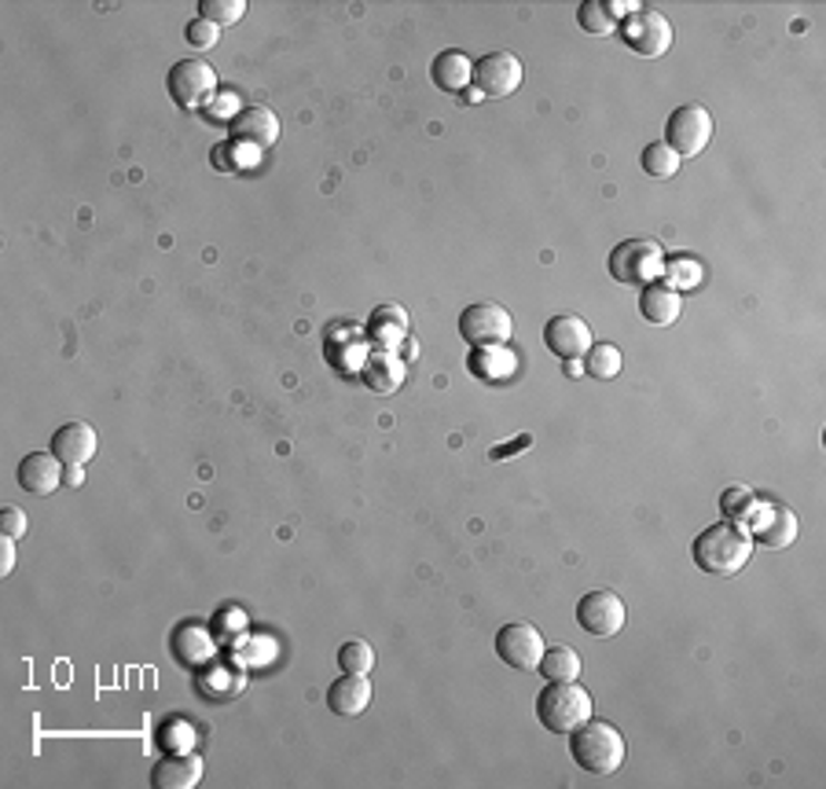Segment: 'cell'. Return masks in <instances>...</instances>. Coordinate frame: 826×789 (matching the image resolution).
Returning a JSON list of instances; mask_svg holds the SVG:
<instances>
[{
    "label": "cell",
    "mask_w": 826,
    "mask_h": 789,
    "mask_svg": "<svg viewBox=\"0 0 826 789\" xmlns=\"http://www.w3.org/2000/svg\"><path fill=\"white\" fill-rule=\"evenodd\" d=\"M570 752L588 775L606 779V775L621 771L628 746H625V735H621L614 724L595 720V716H592V720H584L581 727H573V731H570Z\"/></svg>",
    "instance_id": "obj_1"
},
{
    "label": "cell",
    "mask_w": 826,
    "mask_h": 789,
    "mask_svg": "<svg viewBox=\"0 0 826 789\" xmlns=\"http://www.w3.org/2000/svg\"><path fill=\"white\" fill-rule=\"evenodd\" d=\"M753 555V536L735 522H716L694 540V562L702 573H716V577H735L746 569Z\"/></svg>",
    "instance_id": "obj_2"
},
{
    "label": "cell",
    "mask_w": 826,
    "mask_h": 789,
    "mask_svg": "<svg viewBox=\"0 0 826 789\" xmlns=\"http://www.w3.org/2000/svg\"><path fill=\"white\" fill-rule=\"evenodd\" d=\"M536 720L551 735H570L573 727L592 720V690H584L577 679H570V684H547L536 695Z\"/></svg>",
    "instance_id": "obj_3"
},
{
    "label": "cell",
    "mask_w": 826,
    "mask_h": 789,
    "mask_svg": "<svg viewBox=\"0 0 826 789\" xmlns=\"http://www.w3.org/2000/svg\"><path fill=\"white\" fill-rule=\"evenodd\" d=\"M665 272V254L654 239H625V243L614 246L610 254V276L617 283H657V276Z\"/></svg>",
    "instance_id": "obj_4"
},
{
    "label": "cell",
    "mask_w": 826,
    "mask_h": 789,
    "mask_svg": "<svg viewBox=\"0 0 826 789\" xmlns=\"http://www.w3.org/2000/svg\"><path fill=\"white\" fill-rule=\"evenodd\" d=\"M522 59L514 52H488L474 63L471 78V103L474 100H507L522 85Z\"/></svg>",
    "instance_id": "obj_5"
},
{
    "label": "cell",
    "mask_w": 826,
    "mask_h": 789,
    "mask_svg": "<svg viewBox=\"0 0 826 789\" xmlns=\"http://www.w3.org/2000/svg\"><path fill=\"white\" fill-rule=\"evenodd\" d=\"M460 334L466 345L474 350H488V345H507L514 334V320L504 305L496 302H474L463 308L460 316Z\"/></svg>",
    "instance_id": "obj_6"
},
{
    "label": "cell",
    "mask_w": 826,
    "mask_h": 789,
    "mask_svg": "<svg viewBox=\"0 0 826 789\" xmlns=\"http://www.w3.org/2000/svg\"><path fill=\"white\" fill-rule=\"evenodd\" d=\"M713 140V114L702 103H684L679 111L668 114L665 125V143L673 148L679 159H694L709 148Z\"/></svg>",
    "instance_id": "obj_7"
},
{
    "label": "cell",
    "mask_w": 826,
    "mask_h": 789,
    "mask_svg": "<svg viewBox=\"0 0 826 789\" xmlns=\"http://www.w3.org/2000/svg\"><path fill=\"white\" fill-rule=\"evenodd\" d=\"M621 38H625V44L636 55L657 59V55L668 52V44H673V27H668V19L662 16V11L639 8V11H632V16H625V22H621Z\"/></svg>",
    "instance_id": "obj_8"
},
{
    "label": "cell",
    "mask_w": 826,
    "mask_h": 789,
    "mask_svg": "<svg viewBox=\"0 0 826 789\" xmlns=\"http://www.w3.org/2000/svg\"><path fill=\"white\" fill-rule=\"evenodd\" d=\"M213 92H218V74H213V67L202 63V59H181V63L170 70L173 103L188 107V111L202 107Z\"/></svg>",
    "instance_id": "obj_9"
},
{
    "label": "cell",
    "mask_w": 826,
    "mask_h": 789,
    "mask_svg": "<svg viewBox=\"0 0 826 789\" xmlns=\"http://www.w3.org/2000/svg\"><path fill=\"white\" fill-rule=\"evenodd\" d=\"M544 636L533 625H504L496 631V654L500 661L518 668V672H536L544 657Z\"/></svg>",
    "instance_id": "obj_10"
},
{
    "label": "cell",
    "mask_w": 826,
    "mask_h": 789,
    "mask_svg": "<svg viewBox=\"0 0 826 789\" xmlns=\"http://www.w3.org/2000/svg\"><path fill=\"white\" fill-rule=\"evenodd\" d=\"M577 625L588 631V636L610 639L625 628V603L614 591H588L577 603Z\"/></svg>",
    "instance_id": "obj_11"
},
{
    "label": "cell",
    "mask_w": 826,
    "mask_h": 789,
    "mask_svg": "<svg viewBox=\"0 0 826 789\" xmlns=\"http://www.w3.org/2000/svg\"><path fill=\"white\" fill-rule=\"evenodd\" d=\"M544 345L562 361H581L584 353L592 350V327L584 324L581 316H551L547 327H544Z\"/></svg>",
    "instance_id": "obj_12"
},
{
    "label": "cell",
    "mask_w": 826,
    "mask_h": 789,
    "mask_svg": "<svg viewBox=\"0 0 826 789\" xmlns=\"http://www.w3.org/2000/svg\"><path fill=\"white\" fill-rule=\"evenodd\" d=\"M280 140V118L269 107H243L232 118V143H243L250 151H265Z\"/></svg>",
    "instance_id": "obj_13"
},
{
    "label": "cell",
    "mask_w": 826,
    "mask_h": 789,
    "mask_svg": "<svg viewBox=\"0 0 826 789\" xmlns=\"http://www.w3.org/2000/svg\"><path fill=\"white\" fill-rule=\"evenodd\" d=\"M95 448H100V437L89 423H67L52 434V456L63 466H85L92 463Z\"/></svg>",
    "instance_id": "obj_14"
},
{
    "label": "cell",
    "mask_w": 826,
    "mask_h": 789,
    "mask_svg": "<svg viewBox=\"0 0 826 789\" xmlns=\"http://www.w3.org/2000/svg\"><path fill=\"white\" fill-rule=\"evenodd\" d=\"M404 375H409V367H404V361L397 353H371V356H364V364H361V378H364V386L371 390V393H382V397H393L401 386H404Z\"/></svg>",
    "instance_id": "obj_15"
},
{
    "label": "cell",
    "mask_w": 826,
    "mask_h": 789,
    "mask_svg": "<svg viewBox=\"0 0 826 789\" xmlns=\"http://www.w3.org/2000/svg\"><path fill=\"white\" fill-rule=\"evenodd\" d=\"M202 779V757L199 752H165L151 768V782L159 789H191Z\"/></svg>",
    "instance_id": "obj_16"
},
{
    "label": "cell",
    "mask_w": 826,
    "mask_h": 789,
    "mask_svg": "<svg viewBox=\"0 0 826 789\" xmlns=\"http://www.w3.org/2000/svg\"><path fill=\"white\" fill-rule=\"evenodd\" d=\"M371 705V684L367 676H353L345 672L342 679H334L328 687V709L334 716H342V720H356L364 709Z\"/></svg>",
    "instance_id": "obj_17"
},
{
    "label": "cell",
    "mask_w": 826,
    "mask_h": 789,
    "mask_svg": "<svg viewBox=\"0 0 826 789\" xmlns=\"http://www.w3.org/2000/svg\"><path fill=\"white\" fill-rule=\"evenodd\" d=\"M19 485L33 496H48L63 485V463H59L52 452H30L27 459L19 463Z\"/></svg>",
    "instance_id": "obj_18"
},
{
    "label": "cell",
    "mask_w": 826,
    "mask_h": 789,
    "mask_svg": "<svg viewBox=\"0 0 826 789\" xmlns=\"http://www.w3.org/2000/svg\"><path fill=\"white\" fill-rule=\"evenodd\" d=\"M367 338L375 345H382L386 353H393L397 345L409 342V313H404L401 305H393V302L379 305L375 313L367 316Z\"/></svg>",
    "instance_id": "obj_19"
},
{
    "label": "cell",
    "mask_w": 826,
    "mask_h": 789,
    "mask_svg": "<svg viewBox=\"0 0 826 789\" xmlns=\"http://www.w3.org/2000/svg\"><path fill=\"white\" fill-rule=\"evenodd\" d=\"M639 313H643V320H651L654 327H668V324H676L679 313H684V297H679L676 286H668V283H646L643 297H639Z\"/></svg>",
    "instance_id": "obj_20"
},
{
    "label": "cell",
    "mask_w": 826,
    "mask_h": 789,
    "mask_svg": "<svg viewBox=\"0 0 826 789\" xmlns=\"http://www.w3.org/2000/svg\"><path fill=\"white\" fill-rule=\"evenodd\" d=\"M753 536H757L760 547H772V552H783L797 540V514H789L786 507H768L760 510V518L753 522Z\"/></svg>",
    "instance_id": "obj_21"
},
{
    "label": "cell",
    "mask_w": 826,
    "mask_h": 789,
    "mask_svg": "<svg viewBox=\"0 0 826 789\" xmlns=\"http://www.w3.org/2000/svg\"><path fill=\"white\" fill-rule=\"evenodd\" d=\"M213 631L202 625H184L173 631V654L181 657L184 665H210L213 661Z\"/></svg>",
    "instance_id": "obj_22"
},
{
    "label": "cell",
    "mask_w": 826,
    "mask_h": 789,
    "mask_svg": "<svg viewBox=\"0 0 826 789\" xmlns=\"http://www.w3.org/2000/svg\"><path fill=\"white\" fill-rule=\"evenodd\" d=\"M430 74H434V85L445 89V92H463L471 89V78H474V63L466 59L463 52H441L434 59V67H430Z\"/></svg>",
    "instance_id": "obj_23"
},
{
    "label": "cell",
    "mask_w": 826,
    "mask_h": 789,
    "mask_svg": "<svg viewBox=\"0 0 826 789\" xmlns=\"http://www.w3.org/2000/svg\"><path fill=\"white\" fill-rule=\"evenodd\" d=\"M466 367H471V375L485 378V382H504L514 375L518 361L507 353V345H488V350H474Z\"/></svg>",
    "instance_id": "obj_24"
},
{
    "label": "cell",
    "mask_w": 826,
    "mask_h": 789,
    "mask_svg": "<svg viewBox=\"0 0 826 789\" xmlns=\"http://www.w3.org/2000/svg\"><path fill=\"white\" fill-rule=\"evenodd\" d=\"M536 672H541L547 684H570V679L581 676V654L573 647H551L544 650Z\"/></svg>",
    "instance_id": "obj_25"
},
{
    "label": "cell",
    "mask_w": 826,
    "mask_h": 789,
    "mask_svg": "<svg viewBox=\"0 0 826 789\" xmlns=\"http://www.w3.org/2000/svg\"><path fill=\"white\" fill-rule=\"evenodd\" d=\"M621 350L614 342H592V350L584 353V372L592 378H617L621 375Z\"/></svg>",
    "instance_id": "obj_26"
},
{
    "label": "cell",
    "mask_w": 826,
    "mask_h": 789,
    "mask_svg": "<svg viewBox=\"0 0 826 789\" xmlns=\"http://www.w3.org/2000/svg\"><path fill=\"white\" fill-rule=\"evenodd\" d=\"M679 162H684V159H679V154L668 148L665 140L662 143H651V148L643 151V170L651 173V176H662V181H665V176H676L679 173Z\"/></svg>",
    "instance_id": "obj_27"
},
{
    "label": "cell",
    "mask_w": 826,
    "mask_h": 789,
    "mask_svg": "<svg viewBox=\"0 0 826 789\" xmlns=\"http://www.w3.org/2000/svg\"><path fill=\"white\" fill-rule=\"evenodd\" d=\"M339 665H342V672L367 676L371 668H375V650H371V643H364V639H350L339 650Z\"/></svg>",
    "instance_id": "obj_28"
},
{
    "label": "cell",
    "mask_w": 826,
    "mask_h": 789,
    "mask_svg": "<svg viewBox=\"0 0 826 789\" xmlns=\"http://www.w3.org/2000/svg\"><path fill=\"white\" fill-rule=\"evenodd\" d=\"M577 19H581V27H584V30L595 33V38H606V33H614V30H617V22L610 19V11H606L603 0H584L581 11H577Z\"/></svg>",
    "instance_id": "obj_29"
},
{
    "label": "cell",
    "mask_w": 826,
    "mask_h": 789,
    "mask_svg": "<svg viewBox=\"0 0 826 789\" xmlns=\"http://www.w3.org/2000/svg\"><path fill=\"white\" fill-rule=\"evenodd\" d=\"M191 742H195V731H191V724L184 720V716H170L165 727L159 731V746L170 749V752H188Z\"/></svg>",
    "instance_id": "obj_30"
},
{
    "label": "cell",
    "mask_w": 826,
    "mask_h": 789,
    "mask_svg": "<svg viewBox=\"0 0 826 789\" xmlns=\"http://www.w3.org/2000/svg\"><path fill=\"white\" fill-rule=\"evenodd\" d=\"M199 16L218 22V27H224V22H239L246 16V4L243 0H199Z\"/></svg>",
    "instance_id": "obj_31"
},
{
    "label": "cell",
    "mask_w": 826,
    "mask_h": 789,
    "mask_svg": "<svg viewBox=\"0 0 826 789\" xmlns=\"http://www.w3.org/2000/svg\"><path fill=\"white\" fill-rule=\"evenodd\" d=\"M184 38H188L191 48H213V44H218V38H221V30H218V22H210V19L199 16V19L188 22Z\"/></svg>",
    "instance_id": "obj_32"
},
{
    "label": "cell",
    "mask_w": 826,
    "mask_h": 789,
    "mask_svg": "<svg viewBox=\"0 0 826 789\" xmlns=\"http://www.w3.org/2000/svg\"><path fill=\"white\" fill-rule=\"evenodd\" d=\"M0 536H11V540L27 536V510L16 507V504L0 507Z\"/></svg>",
    "instance_id": "obj_33"
},
{
    "label": "cell",
    "mask_w": 826,
    "mask_h": 789,
    "mask_svg": "<svg viewBox=\"0 0 826 789\" xmlns=\"http://www.w3.org/2000/svg\"><path fill=\"white\" fill-rule=\"evenodd\" d=\"M668 272H673L676 286H698L702 283V265H694V261H673Z\"/></svg>",
    "instance_id": "obj_34"
},
{
    "label": "cell",
    "mask_w": 826,
    "mask_h": 789,
    "mask_svg": "<svg viewBox=\"0 0 826 789\" xmlns=\"http://www.w3.org/2000/svg\"><path fill=\"white\" fill-rule=\"evenodd\" d=\"M721 504H724V514H727V518H738V510L742 514H746L749 510V504H753V496L746 493V488H727V493H724V499H721Z\"/></svg>",
    "instance_id": "obj_35"
},
{
    "label": "cell",
    "mask_w": 826,
    "mask_h": 789,
    "mask_svg": "<svg viewBox=\"0 0 826 789\" xmlns=\"http://www.w3.org/2000/svg\"><path fill=\"white\" fill-rule=\"evenodd\" d=\"M11 569H16V540H11V536H0V573L8 577Z\"/></svg>",
    "instance_id": "obj_36"
},
{
    "label": "cell",
    "mask_w": 826,
    "mask_h": 789,
    "mask_svg": "<svg viewBox=\"0 0 826 789\" xmlns=\"http://www.w3.org/2000/svg\"><path fill=\"white\" fill-rule=\"evenodd\" d=\"M81 482H85V474H81V466H63V485H67V488H78Z\"/></svg>",
    "instance_id": "obj_37"
},
{
    "label": "cell",
    "mask_w": 826,
    "mask_h": 789,
    "mask_svg": "<svg viewBox=\"0 0 826 789\" xmlns=\"http://www.w3.org/2000/svg\"><path fill=\"white\" fill-rule=\"evenodd\" d=\"M566 372H570L573 378H577V375H584V364H581V361H566Z\"/></svg>",
    "instance_id": "obj_38"
}]
</instances>
